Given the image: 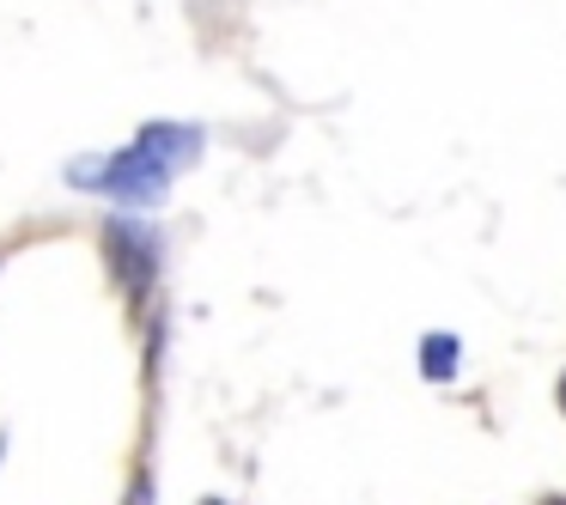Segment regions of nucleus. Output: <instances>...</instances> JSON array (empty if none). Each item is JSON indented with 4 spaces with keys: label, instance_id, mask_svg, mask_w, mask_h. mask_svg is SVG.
<instances>
[{
    "label": "nucleus",
    "instance_id": "1",
    "mask_svg": "<svg viewBox=\"0 0 566 505\" xmlns=\"http://www.w3.org/2000/svg\"><path fill=\"white\" fill-rule=\"evenodd\" d=\"M67 177H74L80 189H98V196L128 201V208H153V201H165V189H171V171L140 147L111 152V159H74Z\"/></svg>",
    "mask_w": 566,
    "mask_h": 505
},
{
    "label": "nucleus",
    "instance_id": "2",
    "mask_svg": "<svg viewBox=\"0 0 566 505\" xmlns=\"http://www.w3.org/2000/svg\"><path fill=\"white\" fill-rule=\"evenodd\" d=\"M104 244H111V262H116V274H123V286L140 298V293L153 286V262H159V238H153L140 220H111V238H104Z\"/></svg>",
    "mask_w": 566,
    "mask_h": 505
},
{
    "label": "nucleus",
    "instance_id": "3",
    "mask_svg": "<svg viewBox=\"0 0 566 505\" xmlns=\"http://www.w3.org/2000/svg\"><path fill=\"white\" fill-rule=\"evenodd\" d=\"M135 147L153 152L165 171H184L189 159H201V128H189V123H147Z\"/></svg>",
    "mask_w": 566,
    "mask_h": 505
},
{
    "label": "nucleus",
    "instance_id": "4",
    "mask_svg": "<svg viewBox=\"0 0 566 505\" xmlns=\"http://www.w3.org/2000/svg\"><path fill=\"white\" fill-rule=\"evenodd\" d=\"M457 366H463V347H457V335H427V341H420V371H427L432 383H451Z\"/></svg>",
    "mask_w": 566,
    "mask_h": 505
},
{
    "label": "nucleus",
    "instance_id": "5",
    "mask_svg": "<svg viewBox=\"0 0 566 505\" xmlns=\"http://www.w3.org/2000/svg\"><path fill=\"white\" fill-rule=\"evenodd\" d=\"M128 505H153V487H147V481H135V493H128Z\"/></svg>",
    "mask_w": 566,
    "mask_h": 505
},
{
    "label": "nucleus",
    "instance_id": "6",
    "mask_svg": "<svg viewBox=\"0 0 566 505\" xmlns=\"http://www.w3.org/2000/svg\"><path fill=\"white\" fill-rule=\"evenodd\" d=\"M0 456H7V439H0Z\"/></svg>",
    "mask_w": 566,
    "mask_h": 505
},
{
    "label": "nucleus",
    "instance_id": "7",
    "mask_svg": "<svg viewBox=\"0 0 566 505\" xmlns=\"http://www.w3.org/2000/svg\"><path fill=\"white\" fill-rule=\"evenodd\" d=\"M554 505H560V499H554Z\"/></svg>",
    "mask_w": 566,
    "mask_h": 505
},
{
    "label": "nucleus",
    "instance_id": "8",
    "mask_svg": "<svg viewBox=\"0 0 566 505\" xmlns=\"http://www.w3.org/2000/svg\"><path fill=\"white\" fill-rule=\"evenodd\" d=\"M560 396H566V390H560Z\"/></svg>",
    "mask_w": 566,
    "mask_h": 505
}]
</instances>
